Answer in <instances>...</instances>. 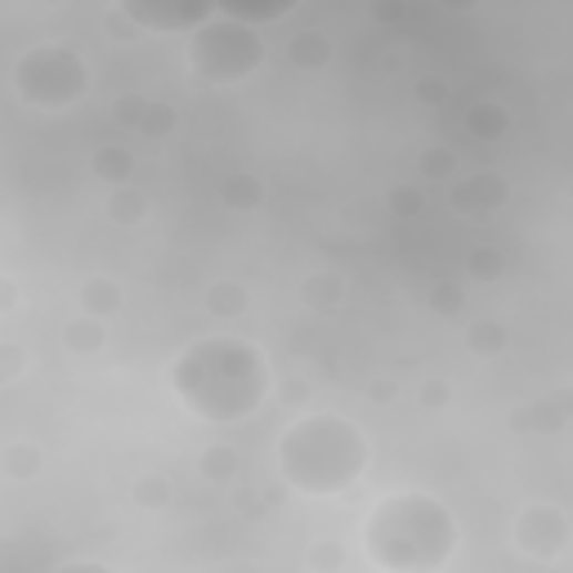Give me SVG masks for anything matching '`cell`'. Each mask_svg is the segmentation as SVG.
<instances>
[{
  "instance_id": "cell-1",
  "label": "cell",
  "mask_w": 573,
  "mask_h": 573,
  "mask_svg": "<svg viewBox=\"0 0 573 573\" xmlns=\"http://www.w3.org/2000/svg\"><path fill=\"white\" fill-rule=\"evenodd\" d=\"M171 390L193 417H202L211 426L247 421L269 399L265 350L243 336H224V331L197 336L171 364Z\"/></svg>"
},
{
  "instance_id": "cell-2",
  "label": "cell",
  "mask_w": 573,
  "mask_h": 573,
  "mask_svg": "<svg viewBox=\"0 0 573 573\" xmlns=\"http://www.w3.org/2000/svg\"><path fill=\"white\" fill-rule=\"evenodd\" d=\"M457 551L452 511L421 489L386 493L364 520V555L381 573H439Z\"/></svg>"
},
{
  "instance_id": "cell-3",
  "label": "cell",
  "mask_w": 573,
  "mask_h": 573,
  "mask_svg": "<svg viewBox=\"0 0 573 573\" xmlns=\"http://www.w3.org/2000/svg\"><path fill=\"white\" fill-rule=\"evenodd\" d=\"M368 439L340 412H305L278 439V475L305 498H340L368 471Z\"/></svg>"
},
{
  "instance_id": "cell-4",
  "label": "cell",
  "mask_w": 573,
  "mask_h": 573,
  "mask_svg": "<svg viewBox=\"0 0 573 573\" xmlns=\"http://www.w3.org/2000/svg\"><path fill=\"white\" fill-rule=\"evenodd\" d=\"M184 54H188V72L202 85H243L269 59L260 28H252L243 19H228V14H215L197 32H188Z\"/></svg>"
},
{
  "instance_id": "cell-5",
  "label": "cell",
  "mask_w": 573,
  "mask_h": 573,
  "mask_svg": "<svg viewBox=\"0 0 573 573\" xmlns=\"http://www.w3.org/2000/svg\"><path fill=\"white\" fill-rule=\"evenodd\" d=\"M14 94L37 112H68L90 94V63L63 41H41L19 54Z\"/></svg>"
},
{
  "instance_id": "cell-6",
  "label": "cell",
  "mask_w": 573,
  "mask_h": 573,
  "mask_svg": "<svg viewBox=\"0 0 573 573\" xmlns=\"http://www.w3.org/2000/svg\"><path fill=\"white\" fill-rule=\"evenodd\" d=\"M569 538H573V520L555 502H529L515 515V524H511L515 551L529 555V560H538V564H551L569 546Z\"/></svg>"
},
{
  "instance_id": "cell-7",
  "label": "cell",
  "mask_w": 573,
  "mask_h": 573,
  "mask_svg": "<svg viewBox=\"0 0 573 573\" xmlns=\"http://www.w3.org/2000/svg\"><path fill=\"white\" fill-rule=\"evenodd\" d=\"M112 6L157 37H188L206 19H215V0H112Z\"/></svg>"
},
{
  "instance_id": "cell-8",
  "label": "cell",
  "mask_w": 573,
  "mask_h": 573,
  "mask_svg": "<svg viewBox=\"0 0 573 573\" xmlns=\"http://www.w3.org/2000/svg\"><path fill=\"white\" fill-rule=\"evenodd\" d=\"M507 197H511V188H507V180L498 171H475L467 180L457 175L448 184V206L462 215V219H489L493 211L507 206Z\"/></svg>"
},
{
  "instance_id": "cell-9",
  "label": "cell",
  "mask_w": 573,
  "mask_h": 573,
  "mask_svg": "<svg viewBox=\"0 0 573 573\" xmlns=\"http://www.w3.org/2000/svg\"><path fill=\"white\" fill-rule=\"evenodd\" d=\"M573 421V395L569 390H551L538 399H524L507 412V430L511 434H560Z\"/></svg>"
},
{
  "instance_id": "cell-10",
  "label": "cell",
  "mask_w": 573,
  "mask_h": 573,
  "mask_svg": "<svg viewBox=\"0 0 573 573\" xmlns=\"http://www.w3.org/2000/svg\"><path fill=\"white\" fill-rule=\"evenodd\" d=\"M300 0H215V14H228V19H243L252 28H265V23H278L287 19Z\"/></svg>"
},
{
  "instance_id": "cell-11",
  "label": "cell",
  "mask_w": 573,
  "mask_h": 573,
  "mask_svg": "<svg viewBox=\"0 0 573 573\" xmlns=\"http://www.w3.org/2000/svg\"><path fill=\"white\" fill-rule=\"evenodd\" d=\"M45 467V452L32 443V439H10L6 448H0V475L23 484V480H37Z\"/></svg>"
},
{
  "instance_id": "cell-12",
  "label": "cell",
  "mask_w": 573,
  "mask_h": 573,
  "mask_svg": "<svg viewBox=\"0 0 573 573\" xmlns=\"http://www.w3.org/2000/svg\"><path fill=\"white\" fill-rule=\"evenodd\" d=\"M507 131H511V112H507L502 103L480 99V103H471V108H467V135H471V140H480V144H498Z\"/></svg>"
},
{
  "instance_id": "cell-13",
  "label": "cell",
  "mask_w": 573,
  "mask_h": 573,
  "mask_svg": "<svg viewBox=\"0 0 573 573\" xmlns=\"http://www.w3.org/2000/svg\"><path fill=\"white\" fill-rule=\"evenodd\" d=\"M122 283L117 278H85L81 287H76V305H81V314H94V318H112L122 309Z\"/></svg>"
},
{
  "instance_id": "cell-14",
  "label": "cell",
  "mask_w": 573,
  "mask_h": 573,
  "mask_svg": "<svg viewBox=\"0 0 573 573\" xmlns=\"http://www.w3.org/2000/svg\"><path fill=\"white\" fill-rule=\"evenodd\" d=\"M90 171H94V180H103L108 188L131 184V175H135V153L122 149V144H99V149L90 153Z\"/></svg>"
},
{
  "instance_id": "cell-15",
  "label": "cell",
  "mask_w": 573,
  "mask_h": 573,
  "mask_svg": "<svg viewBox=\"0 0 573 573\" xmlns=\"http://www.w3.org/2000/svg\"><path fill=\"white\" fill-rule=\"evenodd\" d=\"M63 346L72 350V359H94V355H103V346H108L103 318H94V314L72 318V323L63 327Z\"/></svg>"
},
{
  "instance_id": "cell-16",
  "label": "cell",
  "mask_w": 573,
  "mask_h": 573,
  "mask_svg": "<svg viewBox=\"0 0 573 573\" xmlns=\"http://www.w3.org/2000/svg\"><path fill=\"white\" fill-rule=\"evenodd\" d=\"M300 300L314 314H331V309H340V300H346V278H340L336 269H318L300 283Z\"/></svg>"
},
{
  "instance_id": "cell-17",
  "label": "cell",
  "mask_w": 573,
  "mask_h": 573,
  "mask_svg": "<svg viewBox=\"0 0 573 573\" xmlns=\"http://www.w3.org/2000/svg\"><path fill=\"white\" fill-rule=\"evenodd\" d=\"M238 471H243V457H238V448H228V443H211L197 457V475L206 484H234Z\"/></svg>"
},
{
  "instance_id": "cell-18",
  "label": "cell",
  "mask_w": 573,
  "mask_h": 573,
  "mask_svg": "<svg viewBox=\"0 0 573 573\" xmlns=\"http://www.w3.org/2000/svg\"><path fill=\"white\" fill-rule=\"evenodd\" d=\"M287 63H291L296 72H323V68L331 63V41L318 37V32H296V37L287 41Z\"/></svg>"
},
{
  "instance_id": "cell-19",
  "label": "cell",
  "mask_w": 573,
  "mask_h": 573,
  "mask_svg": "<svg viewBox=\"0 0 573 573\" xmlns=\"http://www.w3.org/2000/svg\"><path fill=\"white\" fill-rule=\"evenodd\" d=\"M219 202L238 215H252L265 206V184L256 175H228V180H219Z\"/></svg>"
},
{
  "instance_id": "cell-20",
  "label": "cell",
  "mask_w": 573,
  "mask_h": 573,
  "mask_svg": "<svg viewBox=\"0 0 573 573\" xmlns=\"http://www.w3.org/2000/svg\"><path fill=\"white\" fill-rule=\"evenodd\" d=\"M206 309H211L219 323H234V318H243V314L252 309V296H247V287H243V283L224 278V283L206 287Z\"/></svg>"
},
{
  "instance_id": "cell-21",
  "label": "cell",
  "mask_w": 573,
  "mask_h": 573,
  "mask_svg": "<svg viewBox=\"0 0 573 573\" xmlns=\"http://www.w3.org/2000/svg\"><path fill=\"white\" fill-rule=\"evenodd\" d=\"M144 215H149V193H144V188H135V184L108 188V219H112V224L131 228V224H140Z\"/></svg>"
},
{
  "instance_id": "cell-22",
  "label": "cell",
  "mask_w": 573,
  "mask_h": 573,
  "mask_svg": "<svg viewBox=\"0 0 573 573\" xmlns=\"http://www.w3.org/2000/svg\"><path fill=\"white\" fill-rule=\"evenodd\" d=\"M507 346H511V336H507V327L498 318H480V323L467 327V350L475 359H498Z\"/></svg>"
},
{
  "instance_id": "cell-23",
  "label": "cell",
  "mask_w": 573,
  "mask_h": 573,
  "mask_svg": "<svg viewBox=\"0 0 573 573\" xmlns=\"http://www.w3.org/2000/svg\"><path fill=\"white\" fill-rule=\"evenodd\" d=\"M175 131H180V108H171L162 99H149V112H144V122H140L135 135H144L149 144H166Z\"/></svg>"
},
{
  "instance_id": "cell-24",
  "label": "cell",
  "mask_w": 573,
  "mask_h": 573,
  "mask_svg": "<svg viewBox=\"0 0 573 573\" xmlns=\"http://www.w3.org/2000/svg\"><path fill=\"white\" fill-rule=\"evenodd\" d=\"M346 564H350V551L340 546L336 538H318V542L305 551V569H309V573H340Z\"/></svg>"
},
{
  "instance_id": "cell-25",
  "label": "cell",
  "mask_w": 573,
  "mask_h": 573,
  "mask_svg": "<svg viewBox=\"0 0 573 573\" xmlns=\"http://www.w3.org/2000/svg\"><path fill=\"white\" fill-rule=\"evenodd\" d=\"M457 166H462V157H457L448 144H430L417 157V175L421 180H457Z\"/></svg>"
},
{
  "instance_id": "cell-26",
  "label": "cell",
  "mask_w": 573,
  "mask_h": 573,
  "mask_svg": "<svg viewBox=\"0 0 573 573\" xmlns=\"http://www.w3.org/2000/svg\"><path fill=\"white\" fill-rule=\"evenodd\" d=\"M430 314H439V318H462V314H467V287L452 283V278L434 283V287H430Z\"/></svg>"
},
{
  "instance_id": "cell-27",
  "label": "cell",
  "mask_w": 573,
  "mask_h": 573,
  "mask_svg": "<svg viewBox=\"0 0 573 573\" xmlns=\"http://www.w3.org/2000/svg\"><path fill=\"white\" fill-rule=\"evenodd\" d=\"M386 206H390L399 219H417V215L426 211V188H421L417 180H403V184H395V188L386 193Z\"/></svg>"
},
{
  "instance_id": "cell-28",
  "label": "cell",
  "mask_w": 573,
  "mask_h": 573,
  "mask_svg": "<svg viewBox=\"0 0 573 573\" xmlns=\"http://www.w3.org/2000/svg\"><path fill=\"white\" fill-rule=\"evenodd\" d=\"M502 269H507V260H502L498 247H475V252L467 256V278H471V283H498Z\"/></svg>"
},
{
  "instance_id": "cell-29",
  "label": "cell",
  "mask_w": 573,
  "mask_h": 573,
  "mask_svg": "<svg viewBox=\"0 0 573 573\" xmlns=\"http://www.w3.org/2000/svg\"><path fill=\"white\" fill-rule=\"evenodd\" d=\"M144 112H149V99H144V94H117V99L108 103V117L117 122L122 131H140Z\"/></svg>"
},
{
  "instance_id": "cell-30",
  "label": "cell",
  "mask_w": 573,
  "mask_h": 573,
  "mask_svg": "<svg viewBox=\"0 0 573 573\" xmlns=\"http://www.w3.org/2000/svg\"><path fill=\"white\" fill-rule=\"evenodd\" d=\"M131 493H135V507H144V511H162V507L171 502V480L149 471V475H140V480H135V489H131Z\"/></svg>"
},
{
  "instance_id": "cell-31",
  "label": "cell",
  "mask_w": 573,
  "mask_h": 573,
  "mask_svg": "<svg viewBox=\"0 0 573 573\" xmlns=\"http://www.w3.org/2000/svg\"><path fill=\"white\" fill-rule=\"evenodd\" d=\"M103 32H108L112 41H122V45H131V41H140V37H144V28H140L126 10H117V6H108V14H103Z\"/></svg>"
},
{
  "instance_id": "cell-32",
  "label": "cell",
  "mask_w": 573,
  "mask_h": 573,
  "mask_svg": "<svg viewBox=\"0 0 573 573\" xmlns=\"http://www.w3.org/2000/svg\"><path fill=\"white\" fill-rule=\"evenodd\" d=\"M23 368H28V355L19 340H0V386H14L23 377Z\"/></svg>"
},
{
  "instance_id": "cell-33",
  "label": "cell",
  "mask_w": 573,
  "mask_h": 573,
  "mask_svg": "<svg viewBox=\"0 0 573 573\" xmlns=\"http://www.w3.org/2000/svg\"><path fill=\"white\" fill-rule=\"evenodd\" d=\"M412 99L426 103V108H443V103L452 99V85H448L443 76H421V81L412 85Z\"/></svg>"
},
{
  "instance_id": "cell-34",
  "label": "cell",
  "mask_w": 573,
  "mask_h": 573,
  "mask_svg": "<svg viewBox=\"0 0 573 573\" xmlns=\"http://www.w3.org/2000/svg\"><path fill=\"white\" fill-rule=\"evenodd\" d=\"M408 14V0H368V19L381 28H395Z\"/></svg>"
},
{
  "instance_id": "cell-35",
  "label": "cell",
  "mask_w": 573,
  "mask_h": 573,
  "mask_svg": "<svg viewBox=\"0 0 573 573\" xmlns=\"http://www.w3.org/2000/svg\"><path fill=\"white\" fill-rule=\"evenodd\" d=\"M368 399H372L377 408H390V403L399 399V381H390V377H372V381H368Z\"/></svg>"
},
{
  "instance_id": "cell-36",
  "label": "cell",
  "mask_w": 573,
  "mask_h": 573,
  "mask_svg": "<svg viewBox=\"0 0 573 573\" xmlns=\"http://www.w3.org/2000/svg\"><path fill=\"white\" fill-rule=\"evenodd\" d=\"M421 408H448V381L434 377V381H421Z\"/></svg>"
},
{
  "instance_id": "cell-37",
  "label": "cell",
  "mask_w": 573,
  "mask_h": 573,
  "mask_svg": "<svg viewBox=\"0 0 573 573\" xmlns=\"http://www.w3.org/2000/svg\"><path fill=\"white\" fill-rule=\"evenodd\" d=\"M59 573H112V569L94 564V560H72V564H59Z\"/></svg>"
},
{
  "instance_id": "cell-38",
  "label": "cell",
  "mask_w": 573,
  "mask_h": 573,
  "mask_svg": "<svg viewBox=\"0 0 573 573\" xmlns=\"http://www.w3.org/2000/svg\"><path fill=\"white\" fill-rule=\"evenodd\" d=\"M14 305H19V287L6 278V283H0V314H10Z\"/></svg>"
},
{
  "instance_id": "cell-39",
  "label": "cell",
  "mask_w": 573,
  "mask_h": 573,
  "mask_svg": "<svg viewBox=\"0 0 573 573\" xmlns=\"http://www.w3.org/2000/svg\"><path fill=\"white\" fill-rule=\"evenodd\" d=\"M439 6L448 14H471V10H480V0H439Z\"/></svg>"
},
{
  "instance_id": "cell-40",
  "label": "cell",
  "mask_w": 573,
  "mask_h": 573,
  "mask_svg": "<svg viewBox=\"0 0 573 573\" xmlns=\"http://www.w3.org/2000/svg\"><path fill=\"white\" fill-rule=\"evenodd\" d=\"M305 399V381H287L283 386V403H300Z\"/></svg>"
},
{
  "instance_id": "cell-41",
  "label": "cell",
  "mask_w": 573,
  "mask_h": 573,
  "mask_svg": "<svg viewBox=\"0 0 573 573\" xmlns=\"http://www.w3.org/2000/svg\"><path fill=\"white\" fill-rule=\"evenodd\" d=\"M41 6H68V0H41Z\"/></svg>"
},
{
  "instance_id": "cell-42",
  "label": "cell",
  "mask_w": 573,
  "mask_h": 573,
  "mask_svg": "<svg viewBox=\"0 0 573 573\" xmlns=\"http://www.w3.org/2000/svg\"><path fill=\"white\" fill-rule=\"evenodd\" d=\"M569 32H573V19H569Z\"/></svg>"
},
{
  "instance_id": "cell-43",
  "label": "cell",
  "mask_w": 573,
  "mask_h": 573,
  "mask_svg": "<svg viewBox=\"0 0 573 573\" xmlns=\"http://www.w3.org/2000/svg\"><path fill=\"white\" fill-rule=\"evenodd\" d=\"M569 364H573V355H569Z\"/></svg>"
}]
</instances>
